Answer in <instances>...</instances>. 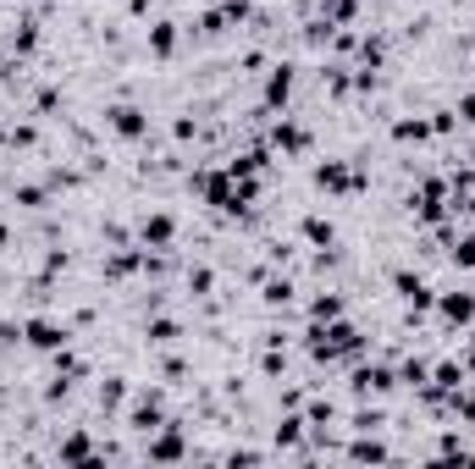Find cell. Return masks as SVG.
I'll return each mask as SVG.
<instances>
[{"mask_svg":"<svg viewBox=\"0 0 475 469\" xmlns=\"http://www.w3.org/2000/svg\"><path fill=\"white\" fill-rule=\"evenodd\" d=\"M28 337H33L39 348H61V342H67V331H56V326H45V320H39V326H28Z\"/></svg>","mask_w":475,"mask_h":469,"instance_id":"6da1fadb","label":"cell"},{"mask_svg":"<svg viewBox=\"0 0 475 469\" xmlns=\"http://www.w3.org/2000/svg\"><path fill=\"white\" fill-rule=\"evenodd\" d=\"M354 381H359V392H387V387H393V376H387V370H359Z\"/></svg>","mask_w":475,"mask_h":469,"instance_id":"7a4b0ae2","label":"cell"},{"mask_svg":"<svg viewBox=\"0 0 475 469\" xmlns=\"http://www.w3.org/2000/svg\"><path fill=\"white\" fill-rule=\"evenodd\" d=\"M470 299H442V315H448V320H470Z\"/></svg>","mask_w":475,"mask_h":469,"instance_id":"3957f363","label":"cell"},{"mask_svg":"<svg viewBox=\"0 0 475 469\" xmlns=\"http://www.w3.org/2000/svg\"><path fill=\"white\" fill-rule=\"evenodd\" d=\"M299 436H304V420H282L277 425V442H299Z\"/></svg>","mask_w":475,"mask_h":469,"instance_id":"277c9868","label":"cell"},{"mask_svg":"<svg viewBox=\"0 0 475 469\" xmlns=\"http://www.w3.org/2000/svg\"><path fill=\"white\" fill-rule=\"evenodd\" d=\"M100 403H105V408H116V403H122V381H116V376L100 387Z\"/></svg>","mask_w":475,"mask_h":469,"instance_id":"5b68a950","label":"cell"},{"mask_svg":"<svg viewBox=\"0 0 475 469\" xmlns=\"http://www.w3.org/2000/svg\"><path fill=\"white\" fill-rule=\"evenodd\" d=\"M171 45H177V33H171V22H160V28H155V50H160V56H166Z\"/></svg>","mask_w":475,"mask_h":469,"instance_id":"8992f818","label":"cell"}]
</instances>
